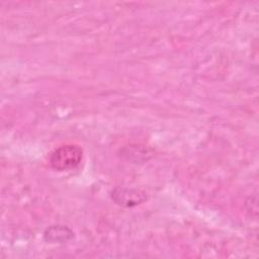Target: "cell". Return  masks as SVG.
Wrapping results in <instances>:
<instances>
[{"label": "cell", "mask_w": 259, "mask_h": 259, "mask_svg": "<svg viewBox=\"0 0 259 259\" xmlns=\"http://www.w3.org/2000/svg\"><path fill=\"white\" fill-rule=\"evenodd\" d=\"M110 196L117 205L122 207H135L147 200V195L144 191L125 186H116L111 190Z\"/></svg>", "instance_id": "2"}, {"label": "cell", "mask_w": 259, "mask_h": 259, "mask_svg": "<svg viewBox=\"0 0 259 259\" xmlns=\"http://www.w3.org/2000/svg\"><path fill=\"white\" fill-rule=\"evenodd\" d=\"M74 238V232L64 225H54L49 227L44 233V239L48 243L64 244Z\"/></svg>", "instance_id": "3"}, {"label": "cell", "mask_w": 259, "mask_h": 259, "mask_svg": "<svg viewBox=\"0 0 259 259\" xmlns=\"http://www.w3.org/2000/svg\"><path fill=\"white\" fill-rule=\"evenodd\" d=\"M83 159V150L74 144L58 147L50 157L51 167L59 172L69 171L77 168Z\"/></svg>", "instance_id": "1"}]
</instances>
